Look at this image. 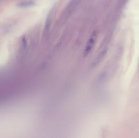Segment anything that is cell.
Here are the masks:
<instances>
[{
  "label": "cell",
  "mask_w": 139,
  "mask_h": 138,
  "mask_svg": "<svg viewBox=\"0 0 139 138\" xmlns=\"http://www.w3.org/2000/svg\"><path fill=\"white\" fill-rule=\"evenodd\" d=\"M96 36H97V33L95 31L93 33L91 38L88 40L87 42L84 52V56L85 57L87 56L91 51V49L94 45Z\"/></svg>",
  "instance_id": "6da1fadb"
},
{
  "label": "cell",
  "mask_w": 139,
  "mask_h": 138,
  "mask_svg": "<svg viewBox=\"0 0 139 138\" xmlns=\"http://www.w3.org/2000/svg\"><path fill=\"white\" fill-rule=\"evenodd\" d=\"M107 50H105L104 51H103L101 53H100L99 55H98V57L95 59V60H94V62L93 64V66L94 67L97 66V65H98V64H99V63H101V62L102 61V60L104 58V56H105L106 54H107Z\"/></svg>",
  "instance_id": "7a4b0ae2"
},
{
  "label": "cell",
  "mask_w": 139,
  "mask_h": 138,
  "mask_svg": "<svg viewBox=\"0 0 139 138\" xmlns=\"http://www.w3.org/2000/svg\"><path fill=\"white\" fill-rule=\"evenodd\" d=\"M35 2L33 0H26L22 2L19 3L18 5V6L19 7L25 8L32 6L34 5Z\"/></svg>",
  "instance_id": "3957f363"
},
{
  "label": "cell",
  "mask_w": 139,
  "mask_h": 138,
  "mask_svg": "<svg viewBox=\"0 0 139 138\" xmlns=\"http://www.w3.org/2000/svg\"><path fill=\"white\" fill-rule=\"evenodd\" d=\"M22 46L24 48L26 47L27 42H26V39L25 37H23L22 38Z\"/></svg>",
  "instance_id": "277c9868"
}]
</instances>
